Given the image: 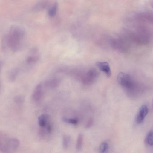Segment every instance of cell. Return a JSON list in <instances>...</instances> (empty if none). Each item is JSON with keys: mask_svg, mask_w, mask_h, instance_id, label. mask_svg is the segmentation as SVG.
Returning a JSON list of instances; mask_svg holds the SVG:
<instances>
[{"mask_svg": "<svg viewBox=\"0 0 153 153\" xmlns=\"http://www.w3.org/2000/svg\"><path fill=\"white\" fill-rule=\"evenodd\" d=\"M20 144L19 140L16 138L9 137L3 132L0 133V152L2 153H9L15 151Z\"/></svg>", "mask_w": 153, "mask_h": 153, "instance_id": "1", "label": "cell"}, {"mask_svg": "<svg viewBox=\"0 0 153 153\" xmlns=\"http://www.w3.org/2000/svg\"><path fill=\"white\" fill-rule=\"evenodd\" d=\"M117 79L119 84L129 93L131 94L135 91V84L130 76L127 74L120 72L118 74Z\"/></svg>", "mask_w": 153, "mask_h": 153, "instance_id": "2", "label": "cell"}, {"mask_svg": "<svg viewBox=\"0 0 153 153\" xmlns=\"http://www.w3.org/2000/svg\"><path fill=\"white\" fill-rule=\"evenodd\" d=\"M25 34V31L23 27L14 25L11 27L7 35L9 37L20 41L23 38Z\"/></svg>", "mask_w": 153, "mask_h": 153, "instance_id": "3", "label": "cell"}, {"mask_svg": "<svg viewBox=\"0 0 153 153\" xmlns=\"http://www.w3.org/2000/svg\"><path fill=\"white\" fill-rule=\"evenodd\" d=\"M98 75V72L96 69L94 68L90 69L84 76L82 82L86 85L91 84L95 81Z\"/></svg>", "mask_w": 153, "mask_h": 153, "instance_id": "4", "label": "cell"}, {"mask_svg": "<svg viewBox=\"0 0 153 153\" xmlns=\"http://www.w3.org/2000/svg\"><path fill=\"white\" fill-rule=\"evenodd\" d=\"M43 84H38L36 86L32 95V100L36 102H39L42 99L44 96Z\"/></svg>", "mask_w": 153, "mask_h": 153, "instance_id": "5", "label": "cell"}, {"mask_svg": "<svg viewBox=\"0 0 153 153\" xmlns=\"http://www.w3.org/2000/svg\"><path fill=\"white\" fill-rule=\"evenodd\" d=\"M148 108L146 105L142 106L139 110L136 117V121L138 124L141 123L147 114Z\"/></svg>", "mask_w": 153, "mask_h": 153, "instance_id": "6", "label": "cell"}, {"mask_svg": "<svg viewBox=\"0 0 153 153\" xmlns=\"http://www.w3.org/2000/svg\"><path fill=\"white\" fill-rule=\"evenodd\" d=\"M96 64L100 70L105 74L108 77H109L111 76V70L108 62H97Z\"/></svg>", "mask_w": 153, "mask_h": 153, "instance_id": "7", "label": "cell"}, {"mask_svg": "<svg viewBox=\"0 0 153 153\" xmlns=\"http://www.w3.org/2000/svg\"><path fill=\"white\" fill-rule=\"evenodd\" d=\"M60 83L59 79L54 78L50 80L45 81L43 84L45 88L53 89L57 87L59 85Z\"/></svg>", "mask_w": 153, "mask_h": 153, "instance_id": "8", "label": "cell"}, {"mask_svg": "<svg viewBox=\"0 0 153 153\" xmlns=\"http://www.w3.org/2000/svg\"><path fill=\"white\" fill-rule=\"evenodd\" d=\"M38 120V124L40 129L45 128L50 122L48 116L45 114L39 116Z\"/></svg>", "mask_w": 153, "mask_h": 153, "instance_id": "9", "label": "cell"}, {"mask_svg": "<svg viewBox=\"0 0 153 153\" xmlns=\"http://www.w3.org/2000/svg\"><path fill=\"white\" fill-rule=\"evenodd\" d=\"M49 5V2L47 0L41 1L36 4L33 8L35 11L42 10L46 9Z\"/></svg>", "mask_w": 153, "mask_h": 153, "instance_id": "10", "label": "cell"}, {"mask_svg": "<svg viewBox=\"0 0 153 153\" xmlns=\"http://www.w3.org/2000/svg\"><path fill=\"white\" fill-rule=\"evenodd\" d=\"M83 135L81 133H80L78 136L76 147L77 151L80 150L82 148L83 141Z\"/></svg>", "mask_w": 153, "mask_h": 153, "instance_id": "11", "label": "cell"}, {"mask_svg": "<svg viewBox=\"0 0 153 153\" xmlns=\"http://www.w3.org/2000/svg\"><path fill=\"white\" fill-rule=\"evenodd\" d=\"M18 73V70L17 69H14L11 71L8 76L9 81L12 82H14L16 79Z\"/></svg>", "mask_w": 153, "mask_h": 153, "instance_id": "12", "label": "cell"}, {"mask_svg": "<svg viewBox=\"0 0 153 153\" xmlns=\"http://www.w3.org/2000/svg\"><path fill=\"white\" fill-rule=\"evenodd\" d=\"M57 9V4L54 3L49 9L48 11V15L50 17L54 16L56 13Z\"/></svg>", "mask_w": 153, "mask_h": 153, "instance_id": "13", "label": "cell"}, {"mask_svg": "<svg viewBox=\"0 0 153 153\" xmlns=\"http://www.w3.org/2000/svg\"><path fill=\"white\" fill-rule=\"evenodd\" d=\"M39 58V55H33L28 56L26 59V61L28 64H33L36 62Z\"/></svg>", "mask_w": 153, "mask_h": 153, "instance_id": "14", "label": "cell"}, {"mask_svg": "<svg viewBox=\"0 0 153 153\" xmlns=\"http://www.w3.org/2000/svg\"><path fill=\"white\" fill-rule=\"evenodd\" d=\"M145 141L149 146H153V130L148 133L146 137Z\"/></svg>", "mask_w": 153, "mask_h": 153, "instance_id": "15", "label": "cell"}, {"mask_svg": "<svg viewBox=\"0 0 153 153\" xmlns=\"http://www.w3.org/2000/svg\"><path fill=\"white\" fill-rule=\"evenodd\" d=\"M70 137L68 135H64L62 138V146L63 148L66 149L68 147L70 142Z\"/></svg>", "mask_w": 153, "mask_h": 153, "instance_id": "16", "label": "cell"}, {"mask_svg": "<svg viewBox=\"0 0 153 153\" xmlns=\"http://www.w3.org/2000/svg\"><path fill=\"white\" fill-rule=\"evenodd\" d=\"M1 47L2 49L4 51H5L8 48H9L7 35H5L2 38Z\"/></svg>", "mask_w": 153, "mask_h": 153, "instance_id": "17", "label": "cell"}, {"mask_svg": "<svg viewBox=\"0 0 153 153\" xmlns=\"http://www.w3.org/2000/svg\"><path fill=\"white\" fill-rule=\"evenodd\" d=\"M108 148V144L107 143L103 142L102 143L99 147V152L101 153L105 152Z\"/></svg>", "mask_w": 153, "mask_h": 153, "instance_id": "18", "label": "cell"}, {"mask_svg": "<svg viewBox=\"0 0 153 153\" xmlns=\"http://www.w3.org/2000/svg\"><path fill=\"white\" fill-rule=\"evenodd\" d=\"M62 120L65 122L72 124L75 125L78 123L77 119L75 118H68L64 117L62 118Z\"/></svg>", "mask_w": 153, "mask_h": 153, "instance_id": "19", "label": "cell"}, {"mask_svg": "<svg viewBox=\"0 0 153 153\" xmlns=\"http://www.w3.org/2000/svg\"><path fill=\"white\" fill-rule=\"evenodd\" d=\"M15 102L18 104L23 103L24 101V97L22 96L19 95L16 96L14 99Z\"/></svg>", "mask_w": 153, "mask_h": 153, "instance_id": "20", "label": "cell"}, {"mask_svg": "<svg viewBox=\"0 0 153 153\" xmlns=\"http://www.w3.org/2000/svg\"><path fill=\"white\" fill-rule=\"evenodd\" d=\"M94 122V119L93 118L91 117L89 119L85 126L86 128H89L92 126Z\"/></svg>", "mask_w": 153, "mask_h": 153, "instance_id": "21", "label": "cell"}, {"mask_svg": "<svg viewBox=\"0 0 153 153\" xmlns=\"http://www.w3.org/2000/svg\"><path fill=\"white\" fill-rule=\"evenodd\" d=\"M152 108H153V102L152 103Z\"/></svg>", "mask_w": 153, "mask_h": 153, "instance_id": "22", "label": "cell"}]
</instances>
